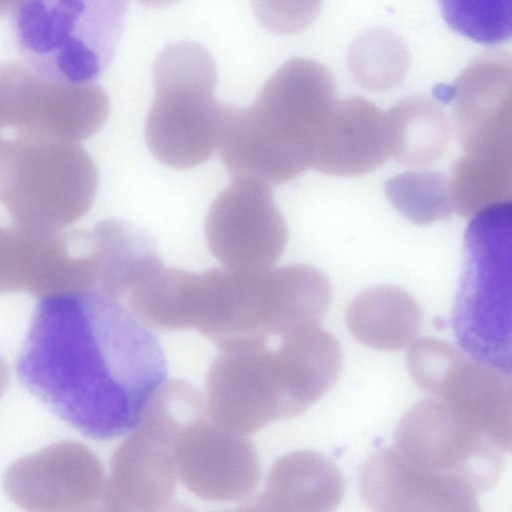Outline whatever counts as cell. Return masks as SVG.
<instances>
[{
  "mask_svg": "<svg viewBox=\"0 0 512 512\" xmlns=\"http://www.w3.org/2000/svg\"><path fill=\"white\" fill-rule=\"evenodd\" d=\"M17 373L67 424L108 440L137 426L167 366L149 327L122 301L91 288L40 298Z\"/></svg>",
  "mask_w": 512,
  "mask_h": 512,
  "instance_id": "cell-1",
  "label": "cell"
},
{
  "mask_svg": "<svg viewBox=\"0 0 512 512\" xmlns=\"http://www.w3.org/2000/svg\"><path fill=\"white\" fill-rule=\"evenodd\" d=\"M333 79L321 64L303 58L284 63L247 108L227 105L218 148L232 178L268 185L312 168L319 135L336 105Z\"/></svg>",
  "mask_w": 512,
  "mask_h": 512,
  "instance_id": "cell-2",
  "label": "cell"
},
{
  "mask_svg": "<svg viewBox=\"0 0 512 512\" xmlns=\"http://www.w3.org/2000/svg\"><path fill=\"white\" fill-rule=\"evenodd\" d=\"M128 0H19L14 39L25 64L59 81L91 83L120 42Z\"/></svg>",
  "mask_w": 512,
  "mask_h": 512,
  "instance_id": "cell-3",
  "label": "cell"
},
{
  "mask_svg": "<svg viewBox=\"0 0 512 512\" xmlns=\"http://www.w3.org/2000/svg\"><path fill=\"white\" fill-rule=\"evenodd\" d=\"M152 74L154 100L145 125L150 152L177 169L202 164L218 146L227 106L214 96L212 56L195 42L171 43L155 59Z\"/></svg>",
  "mask_w": 512,
  "mask_h": 512,
  "instance_id": "cell-4",
  "label": "cell"
},
{
  "mask_svg": "<svg viewBox=\"0 0 512 512\" xmlns=\"http://www.w3.org/2000/svg\"><path fill=\"white\" fill-rule=\"evenodd\" d=\"M97 184L96 166L78 143L0 139V203L15 224L61 230L90 210Z\"/></svg>",
  "mask_w": 512,
  "mask_h": 512,
  "instance_id": "cell-5",
  "label": "cell"
},
{
  "mask_svg": "<svg viewBox=\"0 0 512 512\" xmlns=\"http://www.w3.org/2000/svg\"><path fill=\"white\" fill-rule=\"evenodd\" d=\"M414 383L506 452L511 449L512 382L509 371L471 359L450 343L414 340L406 353Z\"/></svg>",
  "mask_w": 512,
  "mask_h": 512,
  "instance_id": "cell-6",
  "label": "cell"
},
{
  "mask_svg": "<svg viewBox=\"0 0 512 512\" xmlns=\"http://www.w3.org/2000/svg\"><path fill=\"white\" fill-rule=\"evenodd\" d=\"M110 101L94 83L45 77L18 61L0 62V113L15 137L78 143L106 122Z\"/></svg>",
  "mask_w": 512,
  "mask_h": 512,
  "instance_id": "cell-7",
  "label": "cell"
},
{
  "mask_svg": "<svg viewBox=\"0 0 512 512\" xmlns=\"http://www.w3.org/2000/svg\"><path fill=\"white\" fill-rule=\"evenodd\" d=\"M276 338L236 340L219 346L206 379L209 416L248 435L291 414Z\"/></svg>",
  "mask_w": 512,
  "mask_h": 512,
  "instance_id": "cell-8",
  "label": "cell"
},
{
  "mask_svg": "<svg viewBox=\"0 0 512 512\" xmlns=\"http://www.w3.org/2000/svg\"><path fill=\"white\" fill-rule=\"evenodd\" d=\"M396 449L421 467L467 481L485 492L499 480L506 452L438 399L415 403L394 431Z\"/></svg>",
  "mask_w": 512,
  "mask_h": 512,
  "instance_id": "cell-9",
  "label": "cell"
},
{
  "mask_svg": "<svg viewBox=\"0 0 512 512\" xmlns=\"http://www.w3.org/2000/svg\"><path fill=\"white\" fill-rule=\"evenodd\" d=\"M205 235L225 269L257 272L273 267L288 241V229L271 186L252 178H233L211 204Z\"/></svg>",
  "mask_w": 512,
  "mask_h": 512,
  "instance_id": "cell-10",
  "label": "cell"
},
{
  "mask_svg": "<svg viewBox=\"0 0 512 512\" xmlns=\"http://www.w3.org/2000/svg\"><path fill=\"white\" fill-rule=\"evenodd\" d=\"M216 423L208 411L178 434L174 460L178 479L196 496L214 502L247 498L260 478L253 443Z\"/></svg>",
  "mask_w": 512,
  "mask_h": 512,
  "instance_id": "cell-11",
  "label": "cell"
},
{
  "mask_svg": "<svg viewBox=\"0 0 512 512\" xmlns=\"http://www.w3.org/2000/svg\"><path fill=\"white\" fill-rule=\"evenodd\" d=\"M105 479L96 455L66 440L17 460L5 474L4 489L30 511H86L101 501Z\"/></svg>",
  "mask_w": 512,
  "mask_h": 512,
  "instance_id": "cell-12",
  "label": "cell"
},
{
  "mask_svg": "<svg viewBox=\"0 0 512 512\" xmlns=\"http://www.w3.org/2000/svg\"><path fill=\"white\" fill-rule=\"evenodd\" d=\"M135 428L113 454L101 499L105 510L157 511L175 496L178 430L149 415H142Z\"/></svg>",
  "mask_w": 512,
  "mask_h": 512,
  "instance_id": "cell-13",
  "label": "cell"
},
{
  "mask_svg": "<svg viewBox=\"0 0 512 512\" xmlns=\"http://www.w3.org/2000/svg\"><path fill=\"white\" fill-rule=\"evenodd\" d=\"M438 95L454 100V122L465 155L497 159L511 154V60L482 56Z\"/></svg>",
  "mask_w": 512,
  "mask_h": 512,
  "instance_id": "cell-14",
  "label": "cell"
},
{
  "mask_svg": "<svg viewBox=\"0 0 512 512\" xmlns=\"http://www.w3.org/2000/svg\"><path fill=\"white\" fill-rule=\"evenodd\" d=\"M360 491L375 511H479L477 492L467 481L416 465L396 448H381L367 458Z\"/></svg>",
  "mask_w": 512,
  "mask_h": 512,
  "instance_id": "cell-15",
  "label": "cell"
},
{
  "mask_svg": "<svg viewBox=\"0 0 512 512\" xmlns=\"http://www.w3.org/2000/svg\"><path fill=\"white\" fill-rule=\"evenodd\" d=\"M332 296L328 277L308 264H289L257 272L248 325L251 335L283 336L317 327L325 318Z\"/></svg>",
  "mask_w": 512,
  "mask_h": 512,
  "instance_id": "cell-16",
  "label": "cell"
},
{
  "mask_svg": "<svg viewBox=\"0 0 512 512\" xmlns=\"http://www.w3.org/2000/svg\"><path fill=\"white\" fill-rule=\"evenodd\" d=\"M386 113L360 96L337 102L317 140L312 168L353 177L378 168L388 157Z\"/></svg>",
  "mask_w": 512,
  "mask_h": 512,
  "instance_id": "cell-17",
  "label": "cell"
},
{
  "mask_svg": "<svg viewBox=\"0 0 512 512\" xmlns=\"http://www.w3.org/2000/svg\"><path fill=\"white\" fill-rule=\"evenodd\" d=\"M344 477L323 454L312 450L291 452L272 466L253 509L329 512L342 501Z\"/></svg>",
  "mask_w": 512,
  "mask_h": 512,
  "instance_id": "cell-18",
  "label": "cell"
},
{
  "mask_svg": "<svg viewBox=\"0 0 512 512\" xmlns=\"http://www.w3.org/2000/svg\"><path fill=\"white\" fill-rule=\"evenodd\" d=\"M205 298L204 272L161 264L133 287L126 300L129 310L148 327L182 330L199 327Z\"/></svg>",
  "mask_w": 512,
  "mask_h": 512,
  "instance_id": "cell-19",
  "label": "cell"
},
{
  "mask_svg": "<svg viewBox=\"0 0 512 512\" xmlns=\"http://www.w3.org/2000/svg\"><path fill=\"white\" fill-rule=\"evenodd\" d=\"M345 319L350 333L362 344L381 351H396L415 340L423 313L405 290L378 285L352 299Z\"/></svg>",
  "mask_w": 512,
  "mask_h": 512,
  "instance_id": "cell-20",
  "label": "cell"
},
{
  "mask_svg": "<svg viewBox=\"0 0 512 512\" xmlns=\"http://www.w3.org/2000/svg\"><path fill=\"white\" fill-rule=\"evenodd\" d=\"M91 239L98 264L95 288L119 301L162 264L153 239L130 223L101 221L91 232Z\"/></svg>",
  "mask_w": 512,
  "mask_h": 512,
  "instance_id": "cell-21",
  "label": "cell"
},
{
  "mask_svg": "<svg viewBox=\"0 0 512 512\" xmlns=\"http://www.w3.org/2000/svg\"><path fill=\"white\" fill-rule=\"evenodd\" d=\"M389 154L404 166L436 162L446 151L450 131L441 107L426 96H410L386 113Z\"/></svg>",
  "mask_w": 512,
  "mask_h": 512,
  "instance_id": "cell-22",
  "label": "cell"
},
{
  "mask_svg": "<svg viewBox=\"0 0 512 512\" xmlns=\"http://www.w3.org/2000/svg\"><path fill=\"white\" fill-rule=\"evenodd\" d=\"M392 205L415 224H429L448 216L453 210L450 180L436 171H411L386 183Z\"/></svg>",
  "mask_w": 512,
  "mask_h": 512,
  "instance_id": "cell-23",
  "label": "cell"
},
{
  "mask_svg": "<svg viewBox=\"0 0 512 512\" xmlns=\"http://www.w3.org/2000/svg\"><path fill=\"white\" fill-rule=\"evenodd\" d=\"M447 25L485 46H496L512 35V0H437Z\"/></svg>",
  "mask_w": 512,
  "mask_h": 512,
  "instance_id": "cell-24",
  "label": "cell"
},
{
  "mask_svg": "<svg viewBox=\"0 0 512 512\" xmlns=\"http://www.w3.org/2000/svg\"><path fill=\"white\" fill-rule=\"evenodd\" d=\"M40 230L0 225V294H31L38 269Z\"/></svg>",
  "mask_w": 512,
  "mask_h": 512,
  "instance_id": "cell-25",
  "label": "cell"
},
{
  "mask_svg": "<svg viewBox=\"0 0 512 512\" xmlns=\"http://www.w3.org/2000/svg\"><path fill=\"white\" fill-rule=\"evenodd\" d=\"M259 23L276 34H293L305 29L316 16L320 0H251Z\"/></svg>",
  "mask_w": 512,
  "mask_h": 512,
  "instance_id": "cell-26",
  "label": "cell"
},
{
  "mask_svg": "<svg viewBox=\"0 0 512 512\" xmlns=\"http://www.w3.org/2000/svg\"><path fill=\"white\" fill-rule=\"evenodd\" d=\"M9 380V367L6 360L0 355V399L4 394Z\"/></svg>",
  "mask_w": 512,
  "mask_h": 512,
  "instance_id": "cell-27",
  "label": "cell"
},
{
  "mask_svg": "<svg viewBox=\"0 0 512 512\" xmlns=\"http://www.w3.org/2000/svg\"><path fill=\"white\" fill-rule=\"evenodd\" d=\"M19 0H0V16L12 12Z\"/></svg>",
  "mask_w": 512,
  "mask_h": 512,
  "instance_id": "cell-28",
  "label": "cell"
},
{
  "mask_svg": "<svg viewBox=\"0 0 512 512\" xmlns=\"http://www.w3.org/2000/svg\"><path fill=\"white\" fill-rule=\"evenodd\" d=\"M3 129H5V125H4V121H3L1 113H0V139L2 138Z\"/></svg>",
  "mask_w": 512,
  "mask_h": 512,
  "instance_id": "cell-29",
  "label": "cell"
}]
</instances>
